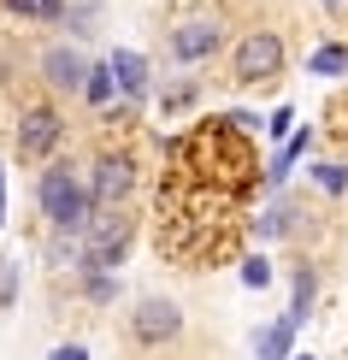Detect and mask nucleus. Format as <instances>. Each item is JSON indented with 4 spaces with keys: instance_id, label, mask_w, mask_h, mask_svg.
I'll return each mask as SVG.
<instances>
[{
    "instance_id": "obj_1",
    "label": "nucleus",
    "mask_w": 348,
    "mask_h": 360,
    "mask_svg": "<svg viewBox=\"0 0 348 360\" xmlns=\"http://www.w3.org/2000/svg\"><path fill=\"white\" fill-rule=\"evenodd\" d=\"M172 154L189 160L195 184H213V189H231V195L260 172V166H254V148H248V130H236L231 112H224V118H207L189 142H172Z\"/></svg>"
},
{
    "instance_id": "obj_2",
    "label": "nucleus",
    "mask_w": 348,
    "mask_h": 360,
    "mask_svg": "<svg viewBox=\"0 0 348 360\" xmlns=\"http://www.w3.org/2000/svg\"><path fill=\"white\" fill-rule=\"evenodd\" d=\"M36 207L48 213V224L53 231H71V236H83L89 224H95V195H89L83 184H77V172L71 166H48L36 177Z\"/></svg>"
},
{
    "instance_id": "obj_3",
    "label": "nucleus",
    "mask_w": 348,
    "mask_h": 360,
    "mask_svg": "<svg viewBox=\"0 0 348 360\" xmlns=\"http://www.w3.org/2000/svg\"><path fill=\"white\" fill-rule=\"evenodd\" d=\"M136 243V219L124 213V207H101L95 224L83 231V266L77 272H112V266H124V254Z\"/></svg>"
},
{
    "instance_id": "obj_4",
    "label": "nucleus",
    "mask_w": 348,
    "mask_h": 360,
    "mask_svg": "<svg viewBox=\"0 0 348 360\" xmlns=\"http://www.w3.org/2000/svg\"><path fill=\"white\" fill-rule=\"evenodd\" d=\"M278 71H283V36L278 30H248L231 53V77L254 89V83H271Z\"/></svg>"
},
{
    "instance_id": "obj_5",
    "label": "nucleus",
    "mask_w": 348,
    "mask_h": 360,
    "mask_svg": "<svg viewBox=\"0 0 348 360\" xmlns=\"http://www.w3.org/2000/svg\"><path fill=\"white\" fill-rule=\"evenodd\" d=\"M59 142H65V118H59V107L36 101V107L18 112V154L24 160H48Z\"/></svg>"
},
{
    "instance_id": "obj_6",
    "label": "nucleus",
    "mask_w": 348,
    "mask_h": 360,
    "mask_svg": "<svg viewBox=\"0 0 348 360\" xmlns=\"http://www.w3.org/2000/svg\"><path fill=\"white\" fill-rule=\"evenodd\" d=\"M177 331H183V313H177V302H165V295L136 302V313H130V337L142 342V349H160V342H172Z\"/></svg>"
},
{
    "instance_id": "obj_7",
    "label": "nucleus",
    "mask_w": 348,
    "mask_h": 360,
    "mask_svg": "<svg viewBox=\"0 0 348 360\" xmlns=\"http://www.w3.org/2000/svg\"><path fill=\"white\" fill-rule=\"evenodd\" d=\"M130 189H136V160H130V154H101V160H95V177H89L95 207H124Z\"/></svg>"
},
{
    "instance_id": "obj_8",
    "label": "nucleus",
    "mask_w": 348,
    "mask_h": 360,
    "mask_svg": "<svg viewBox=\"0 0 348 360\" xmlns=\"http://www.w3.org/2000/svg\"><path fill=\"white\" fill-rule=\"evenodd\" d=\"M219 41H224L219 18H189V24H177V30H172V59H183V65H195V59L219 53Z\"/></svg>"
},
{
    "instance_id": "obj_9",
    "label": "nucleus",
    "mask_w": 348,
    "mask_h": 360,
    "mask_svg": "<svg viewBox=\"0 0 348 360\" xmlns=\"http://www.w3.org/2000/svg\"><path fill=\"white\" fill-rule=\"evenodd\" d=\"M107 65H112V83H118V95H124V107L148 101V83H154V77H148V59H142V53L118 48V53L107 59Z\"/></svg>"
},
{
    "instance_id": "obj_10",
    "label": "nucleus",
    "mask_w": 348,
    "mask_h": 360,
    "mask_svg": "<svg viewBox=\"0 0 348 360\" xmlns=\"http://www.w3.org/2000/svg\"><path fill=\"white\" fill-rule=\"evenodd\" d=\"M41 77H48L53 89H83L89 83V65H83L77 48H48V53H41Z\"/></svg>"
},
{
    "instance_id": "obj_11",
    "label": "nucleus",
    "mask_w": 348,
    "mask_h": 360,
    "mask_svg": "<svg viewBox=\"0 0 348 360\" xmlns=\"http://www.w3.org/2000/svg\"><path fill=\"white\" fill-rule=\"evenodd\" d=\"M290 342H295V319L283 313L278 325H266V331L254 337V354H260V360H295V354H290Z\"/></svg>"
},
{
    "instance_id": "obj_12",
    "label": "nucleus",
    "mask_w": 348,
    "mask_h": 360,
    "mask_svg": "<svg viewBox=\"0 0 348 360\" xmlns=\"http://www.w3.org/2000/svg\"><path fill=\"white\" fill-rule=\"evenodd\" d=\"M307 148H313V136H307V130H295V136L283 142V154H278V160H271V166L260 172V184H266V189H283V177H290V166H295L301 154H307Z\"/></svg>"
},
{
    "instance_id": "obj_13",
    "label": "nucleus",
    "mask_w": 348,
    "mask_h": 360,
    "mask_svg": "<svg viewBox=\"0 0 348 360\" xmlns=\"http://www.w3.org/2000/svg\"><path fill=\"white\" fill-rule=\"evenodd\" d=\"M313 295H319V272L301 260V266H295V302H290V319H295V325L313 313Z\"/></svg>"
},
{
    "instance_id": "obj_14",
    "label": "nucleus",
    "mask_w": 348,
    "mask_h": 360,
    "mask_svg": "<svg viewBox=\"0 0 348 360\" xmlns=\"http://www.w3.org/2000/svg\"><path fill=\"white\" fill-rule=\"evenodd\" d=\"M0 6H6L12 18H36V24L65 18V0H0Z\"/></svg>"
},
{
    "instance_id": "obj_15",
    "label": "nucleus",
    "mask_w": 348,
    "mask_h": 360,
    "mask_svg": "<svg viewBox=\"0 0 348 360\" xmlns=\"http://www.w3.org/2000/svg\"><path fill=\"white\" fill-rule=\"evenodd\" d=\"M290 224H295V201H271L260 219H254V231L260 236H290Z\"/></svg>"
},
{
    "instance_id": "obj_16",
    "label": "nucleus",
    "mask_w": 348,
    "mask_h": 360,
    "mask_svg": "<svg viewBox=\"0 0 348 360\" xmlns=\"http://www.w3.org/2000/svg\"><path fill=\"white\" fill-rule=\"evenodd\" d=\"M313 77H337V71H348V48L342 41H325V48H313Z\"/></svg>"
},
{
    "instance_id": "obj_17",
    "label": "nucleus",
    "mask_w": 348,
    "mask_h": 360,
    "mask_svg": "<svg viewBox=\"0 0 348 360\" xmlns=\"http://www.w3.org/2000/svg\"><path fill=\"white\" fill-rule=\"evenodd\" d=\"M313 184L325 195H342L348 189V160H319V166H313Z\"/></svg>"
},
{
    "instance_id": "obj_18",
    "label": "nucleus",
    "mask_w": 348,
    "mask_h": 360,
    "mask_svg": "<svg viewBox=\"0 0 348 360\" xmlns=\"http://www.w3.org/2000/svg\"><path fill=\"white\" fill-rule=\"evenodd\" d=\"M83 95L95 101V107H107V101L118 95V83H112V65H89V83H83Z\"/></svg>"
},
{
    "instance_id": "obj_19",
    "label": "nucleus",
    "mask_w": 348,
    "mask_h": 360,
    "mask_svg": "<svg viewBox=\"0 0 348 360\" xmlns=\"http://www.w3.org/2000/svg\"><path fill=\"white\" fill-rule=\"evenodd\" d=\"M83 295H89V302H101V307H107V302H118V278H112V272H89Z\"/></svg>"
},
{
    "instance_id": "obj_20",
    "label": "nucleus",
    "mask_w": 348,
    "mask_h": 360,
    "mask_svg": "<svg viewBox=\"0 0 348 360\" xmlns=\"http://www.w3.org/2000/svg\"><path fill=\"white\" fill-rule=\"evenodd\" d=\"M242 283H248V290H266L271 283V260L266 254H248V260H242Z\"/></svg>"
},
{
    "instance_id": "obj_21",
    "label": "nucleus",
    "mask_w": 348,
    "mask_h": 360,
    "mask_svg": "<svg viewBox=\"0 0 348 360\" xmlns=\"http://www.w3.org/2000/svg\"><path fill=\"white\" fill-rule=\"evenodd\" d=\"M160 107H165V112H183V107H195V83H172V89L160 95Z\"/></svg>"
},
{
    "instance_id": "obj_22",
    "label": "nucleus",
    "mask_w": 348,
    "mask_h": 360,
    "mask_svg": "<svg viewBox=\"0 0 348 360\" xmlns=\"http://www.w3.org/2000/svg\"><path fill=\"white\" fill-rule=\"evenodd\" d=\"M12 295H18V266H0V307H12Z\"/></svg>"
},
{
    "instance_id": "obj_23",
    "label": "nucleus",
    "mask_w": 348,
    "mask_h": 360,
    "mask_svg": "<svg viewBox=\"0 0 348 360\" xmlns=\"http://www.w3.org/2000/svg\"><path fill=\"white\" fill-rule=\"evenodd\" d=\"M290 124H295V112H290V107H278V112L266 118V130H271V136H283V130H290Z\"/></svg>"
},
{
    "instance_id": "obj_24",
    "label": "nucleus",
    "mask_w": 348,
    "mask_h": 360,
    "mask_svg": "<svg viewBox=\"0 0 348 360\" xmlns=\"http://www.w3.org/2000/svg\"><path fill=\"white\" fill-rule=\"evenodd\" d=\"M48 360H89V349H83V342H59Z\"/></svg>"
},
{
    "instance_id": "obj_25",
    "label": "nucleus",
    "mask_w": 348,
    "mask_h": 360,
    "mask_svg": "<svg viewBox=\"0 0 348 360\" xmlns=\"http://www.w3.org/2000/svg\"><path fill=\"white\" fill-rule=\"evenodd\" d=\"M0 224H6V177H0Z\"/></svg>"
},
{
    "instance_id": "obj_26",
    "label": "nucleus",
    "mask_w": 348,
    "mask_h": 360,
    "mask_svg": "<svg viewBox=\"0 0 348 360\" xmlns=\"http://www.w3.org/2000/svg\"><path fill=\"white\" fill-rule=\"evenodd\" d=\"M325 6H342V0H325Z\"/></svg>"
},
{
    "instance_id": "obj_27",
    "label": "nucleus",
    "mask_w": 348,
    "mask_h": 360,
    "mask_svg": "<svg viewBox=\"0 0 348 360\" xmlns=\"http://www.w3.org/2000/svg\"><path fill=\"white\" fill-rule=\"evenodd\" d=\"M295 360H313V354H295Z\"/></svg>"
}]
</instances>
